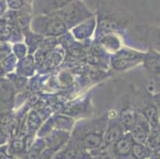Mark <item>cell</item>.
Masks as SVG:
<instances>
[{
    "instance_id": "11",
    "label": "cell",
    "mask_w": 160,
    "mask_h": 159,
    "mask_svg": "<svg viewBox=\"0 0 160 159\" xmlns=\"http://www.w3.org/2000/svg\"><path fill=\"white\" fill-rule=\"evenodd\" d=\"M0 159H14L7 153V147H0Z\"/></svg>"
},
{
    "instance_id": "7",
    "label": "cell",
    "mask_w": 160,
    "mask_h": 159,
    "mask_svg": "<svg viewBox=\"0 0 160 159\" xmlns=\"http://www.w3.org/2000/svg\"><path fill=\"white\" fill-rule=\"evenodd\" d=\"M151 153L159 152V135L157 131L150 132L144 144Z\"/></svg>"
},
{
    "instance_id": "8",
    "label": "cell",
    "mask_w": 160,
    "mask_h": 159,
    "mask_svg": "<svg viewBox=\"0 0 160 159\" xmlns=\"http://www.w3.org/2000/svg\"><path fill=\"white\" fill-rule=\"evenodd\" d=\"M142 112H143L142 116L148 122V124L150 123L153 127H156L158 125V112L153 105H149L145 107Z\"/></svg>"
},
{
    "instance_id": "9",
    "label": "cell",
    "mask_w": 160,
    "mask_h": 159,
    "mask_svg": "<svg viewBox=\"0 0 160 159\" xmlns=\"http://www.w3.org/2000/svg\"><path fill=\"white\" fill-rule=\"evenodd\" d=\"M136 116L134 112L131 110L124 111L121 113L120 118V122L122 126L127 127H132L135 122H136Z\"/></svg>"
},
{
    "instance_id": "2",
    "label": "cell",
    "mask_w": 160,
    "mask_h": 159,
    "mask_svg": "<svg viewBox=\"0 0 160 159\" xmlns=\"http://www.w3.org/2000/svg\"><path fill=\"white\" fill-rule=\"evenodd\" d=\"M52 159H92V156L77 144H70L66 148L58 151Z\"/></svg>"
},
{
    "instance_id": "6",
    "label": "cell",
    "mask_w": 160,
    "mask_h": 159,
    "mask_svg": "<svg viewBox=\"0 0 160 159\" xmlns=\"http://www.w3.org/2000/svg\"><path fill=\"white\" fill-rule=\"evenodd\" d=\"M151 152L144 144H139L134 142L132 146L131 157L132 159H148Z\"/></svg>"
},
{
    "instance_id": "10",
    "label": "cell",
    "mask_w": 160,
    "mask_h": 159,
    "mask_svg": "<svg viewBox=\"0 0 160 159\" xmlns=\"http://www.w3.org/2000/svg\"><path fill=\"white\" fill-rule=\"evenodd\" d=\"M147 68L155 72H159V61L158 57L149 56L145 60Z\"/></svg>"
},
{
    "instance_id": "12",
    "label": "cell",
    "mask_w": 160,
    "mask_h": 159,
    "mask_svg": "<svg viewBox=\"0 0 160 159\" xmlns=\"http://www.w3.org/2000/svg\"><path fill=\"white\" fill-rule=\"evenodd\" d=\"M148 159H159V152L151 153V156Z\"/></svg>"
},
{
    "instance_id": "1",
    "label": "cell",
    "mask_w": 160,
    "mask_h": 159,
    "mask_svg": "<svg viewBox=\"0 0 160 159\" xmlns=\"http://www.w3.org/2000/svg\"><path fill=\"white\" fill-rule=\"evenodd\" d=\"M87 151H94L100 150L103 145V136L100 132L95 130H90L87 133L80 137L78 143H75Z\"/></svg>"
},
{
    "instance_id": "5",
    "label": "cell",
    "mask_w": 160,
    "mask_h": 159,
    "mask_svg": "<svg viewBox=\"0 0 160 159\" xmlns=\"http://www.w3.org/2000/svg\"><path fill=\"white\" fill-rule=\"evenodd\" d=\"M123 136V126L120 122L112 121L109 122L107 130L104 132L103 137V143L104 147L114 144L118 140Z\"/></svg>"
},
{
    "instance_id": "3",
    "label": "cell",
    "mask_w": 160,
    "mask_h": 159,
    "mask_svg": "<svg viewBox=\"0 0 160 159\" xmlns=\"http://www.w3.org/2000/svg\"><path fill=\"white\" fill-rule=\"evenodd\" d=\"M150 134V127L148 122L143 116L136 118V122L132 127V137L134 142L139 144H145Z\"/></svg>"
},
{
    "instance_id": "4",
    "label": "cell",
    "mask_w": 160,
    "mask_h": 159,
    "mask_svg": "<svg viewBox=\"0 0 160 159\" xmlns=\"http://www.w3.org/2000/svg\"><path fill=\"white\" fill-rule=\"evenodd\" d=\"M133 143V140L130 135H124L113 144L111 154L116 156L119 159L130 158Z\"/></svg>"
}]
</instances>
